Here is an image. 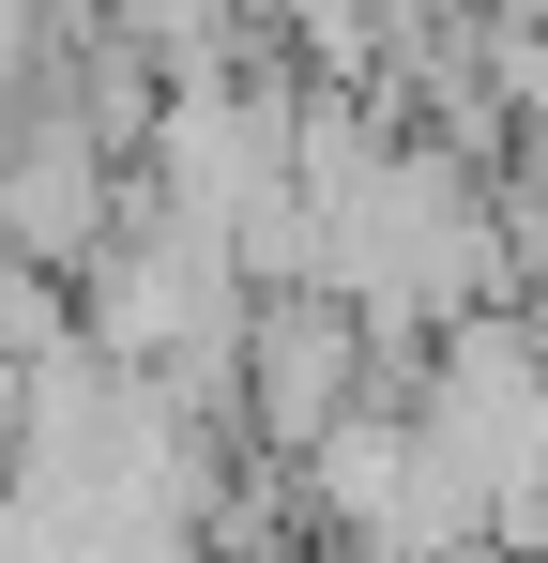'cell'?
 <instances>
[{
    "mask_svg": "<svg viewBox=\"0 0 548 563\" xmlns=\"http://www.w3.org/2000/svg\"><path fill=\"white\" fill-rule=\"evenodd\" d=\"M289 503H305V533L336 563H457V549H487V503H472L457 442L412 396H365L320 457H289Z\"/></svg>",
    "mask_w": 548,
    "mask_h": 563,
    "instance_id": "obj_2",
    "label": "cell"
},
{
    "mask_svg": "<svg viewBox=\"0 0 548 563\" xmlns=\"http://www.w3.org/2000/svg\"><path fill=\"white\" fill-rule=\"evenodd\" d=\"M381 335H365L336 289H260V320H244V366H229V427L260 442L274 472L289 457H320L336 427H351L365 396H381Z\"/></svg>",
    "mask_w": 548,
    "mask_h": 563,
    "instance_id": "obj_3",
    "label": "cell"
},
{
    "mask_svg": "<svg viewBox=\"0 0 548 563\" xmlns=\"http://www.w3.org/2000/svg\"><path fill=\"white\" fill-rule=\"evenodd\" d=\"M244 320H260V289L229 275V244L183 229V213H153V198H122V229L91 244V275H77V335H91L122 380H153V396H183V411H213V427H229Z\"/></svg>",
    "mask_w": 548,
    "mask_h": 563,
    "instance_id": "obj_1",
    "label": "cell"
},
{
    "mask_svg": "<svg viewBox=\"0 0 548 563\" xmlns=\"http://www.w3.org/2000/svg\"><path fill=\"white\" fill-rule=\"evenodd\" d=\"M91 31L122 62H153V77H213L244 46V0H91Z\"/></svg>",
    "mask_w": 548,
    "mask_h": 563,
    "instance_id": "obj_4",
    "label": "cell"
}]
</instances>
